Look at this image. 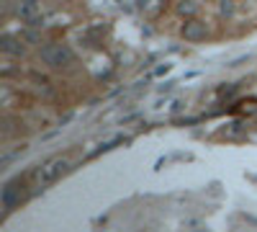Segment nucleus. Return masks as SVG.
<instances>
[{
  "label": "nucleus",
  "mask_w": 257,
  "mask_h": 232,
  "mask_svg": "<svg viewBox=\"0 0 257 232\" xmlns=\"http://www.w3.org/2000/svg\"><path fill=\"white\" fill-rule=\"evenodd\" d=\"M183 36L188 41H198L206 36V24H201V21H188V24L183 26Z\"/></svg>",
  "instance_id": "nucleus-3"
},
{
  "label": "nucleus",
  "mask_w": 257,
  "mask_h": 232,
  "mask_svg": "<svg viewBox=\"0 0 257 232\" xmlns=\"http://www.w3.org/2000/svg\"><path fill=\"white\" fill-rule=\"evenodd\" d=\"M3 49L8 52V54H16V57H21L26 49H24V41H16L13 36H6L3 39Z\"/></svg>",
  "instance_id": "nucleus-4"
},
{
  "label": "nucleus",
  "mask_w": 257,
  "mask_h": 232,
  "mask_svg": "<svg viewBox=\"0 0 257 232\" xmlns=\"http://www.w3.org/2000/svg\"><path fill=\"white\" fill-rule=\"evenodd\" d=\"M67 168H70V155H54L36 171V183L39 186H49L67 171Z\"/></svg>",
  "instance_id": "nucleus-1"
},
{
  "label": "nucleus",
  "mask_w": 257,
  "mask_h": 232,
  "mask_svg": "<svg viewBox=\"0 0 257 232\" xmlns=\"http://www.w3.org/2000/svg\"><path fill=\"white\" fill-rule=\"evenodd\" d=\"M41 57H44V62H47V65H52V67H62V65L75 62V52L70 47H62V44L44 47V49H41Z\"/></svg>",
  "instance_id": "nucleus-2"
}]
</instances>
